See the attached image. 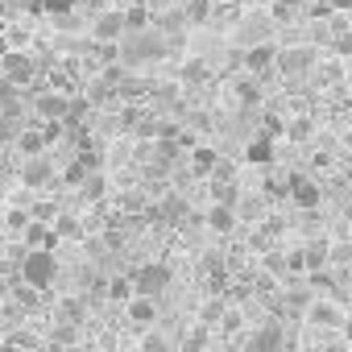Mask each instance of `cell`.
<instances>
[{
    "instance_id": "13",
    "label": "cell",
    "mask_w": 352,
    "mask_h": 352,
    "mask_svg": "<svg viewBox=\"0 0 352 352\" xmlns=\"http://www.w3.org/2000/svg\"><path fill=\"white\" fill-rule=\"evenodd\" d=\"M17 149H21L25 157L46 153V133H38V129H21V133H17Z\"/></svg>"
},
{
    "instance_id": "3",
    "label": "cell",
    "mask_w": 352,
    "mask_h": 352,
    "mask_svg": "<svg viewBox=\"0 0 352 352\" xmlns=\"http://www.w3.org/2000/svg\"><path fill=\"white\" fill-rule=\"evenodd\" d=\"M0 75H5V83H13V87H25L38 75V63L25 50H9V54H0Z\"/></svg>"
},
{
    "instance_id": "24",
    "label": "cell",
    "mask_w": 352,
    "mask_h": 352,
    "mask_svg": "<svg viewBox=\"0 0 352 352\" xmlns=\"http://www.w3.org/2000/svg\"><path fill=\"white\" fill-rule=\"evenodd\" d=\"M63 319H67V323H79V319H83V302H75V298L63 302Z\"/></svg>"
},
{
    "instance_id": "30",
    "label": "cell",
    "mask_w": 352,
    "mask_h": 352,
    "mask_svg": "<svg viewBox=\"0 0 352 352\" xmlns=\"http://www.w3.org/2000/svg\"><path fill=\"white\" fill-rule=\"evenodd\" d=\"M344 340H348V344H352V315H348V319H344Z\"/></svg>"
},
{
    "instance_id": "1",
    "label": "cell",
    "mask_w": 352,
    "mask_h": 352,
    "mask_svg": "<svg viewBox=\"0 0 352 352\" xmlns=\"http://www.w3.org/2000/svg\"><path fill=\"white\" fill-rule=\"evenodd\" d=\"M54 278H58L54 249H30V253L21 257V282H25V286L46 290V286H54Z\"/></svg>"
},
{
    "instance_id": "27",
    "label": "cell",
    "mask_w": 352,
    "mask_h": 352,
    "mask_svg": "<svg viewBox=\"0 0 352 352\" xmlns=\"http://www.w3.org/2000/svg\"><path fill=\"white\" fill-rule=\"evenodd\" d=\"M265 270L270 274H286V253H270L265 257Z\"/></svg>"
},
{
    "instance_id": "29",
    "label": "cell",
    "mask_w": 352,
    "mask_h": 352,
    "mask_svg": "<svg viewBox=\"0 0 352 352\" xmlns=\"http://www.w3.org/2000/svg\"><path fill=\"white\" fill-rule=\"evenodd\" d=\"M71 5H75V0H46V9H50V13H67Z\"/></svg>"
},
{
    "instance_id": "12",
    "label": "cell",
    "mask_w": 352,
    "mask_h": 352,
    "mask_svg": "<svg viewBox=\"0 0 352 352\" xmlns=\"http://www.w3.org/2000/svg\"><path fill=\"white\" fill-rule=\"evenodd\" d=\"M38 112L46 116V120H67V112H71V104L63 100V96H38Z\"/></svg>"
},
{
    "instance_id": "31",
    "label": "cell",
    "mask_w": 352,
    "mask_h": 352,
    "mask_svg": "<svg viewBox=\"0 0 352 352\" xmlns=\"http://www.w3.org/2000/svg\"><path fill=\"white\" fill-rule=\"evenodd\" d=\"M331 5H336V9H352V0H331Z\"/></svg>"
},
{
    "instance_id": "17",
    "label": "cell",
    "mask_w": 352,
    "mask_h": 352,
    "mask_svg": "<svg viewBox=\"0 0 352 352\" xmlns=\"http://www.w3.org/2000/svg\"><path fill=\"white\" fill-rule=\"evenodd\" d=\"M191 166H195V174H212V170H216V149L199 145V149L191 153Z\"/></svg>"
},
{
    "instance_id": "28",
    "label": "cell",
    "mask_w": 352,
    "mask_h": 352,
    "mask_svg": "<svg viewBox=\"0 0 352 352\" xmlns=\"http://www.w3.org/2000/svg\"><path fill=\"white\" fill-rule=\"evenodd\" d=\"M236 87H241V91H236V96H241V100H245V104H249V100H257V96H261V91H257V83H249V79H245V83H236Z\"/></svg>"
},
{
    "instance_id": "5",
    "label": "cell",
    "mask_w": 352,
    "mask_h": 352,
    "mask_svg": "<svg viewBox=\"0 0 352 352\" xmlns=\"http://www.w3.org/2000/svg\"><path fill=\"white\" fill-rule=\"evenodd\" d=\"M21 183H25V187H34V191L50 187V183H54V162H50L46 153L25 157V166H21Z\"/></svg>"
},
{
    "instance_id": "8",
    "label": "cell",
    "mask_w": 352,
    "mask_h": 352,
    "mask_svg": "<svg viewBox=\"0 0 352 352\" xmlns=\"http://www.w3.org/2000/svg\"><path fill=\"white\" fill-rule=\"evenodd\" d=\"M286 195H290L298 208H307V212H311V208H319V199H323V195H319V187L307 179V174H290V179H286Z\"/></svg>"
},
{
    "instance_id": "19",
    "label": "cell",
    "mask_w": 352,
    "mask_h": 352,
    "mask_svg": "<svg viewBox=\"0 0 352 352\" xmlns=\"http://www.w3.org/2000/svg\"><path fill=\"white\" fill-rule=\"evenodd\" d=\"M302 257H307V270L315 274V270L327 265V245H311V249H302Z\"/></svg>"
},
{
    "instance_id": "26",
    "label": "cell",
    "mask_w": 352,
    "mask_h": 352,
    "mask_svg": "<svg viewBox=\"0 0 352 352\" xmlns=\"http://www.w3.org/2000/svg\"><path fill=\"white\" fill-rule=\"evenodd\" d=\"M83 191H87L91 199H100V195H104V179H100V174H91V179H83Z\"/></svg>"
},
{
    "instance_id": "33",
    "label": "cell",
    "mask_w": 352,
    "mask_h": 352,
    "mask_svg": "<svg viewBox=\"0 0 352 352\" xmlns=\"http://www.w3.org/2000/svg\"><path fill=\"white\" fill-rule=\"evenodd\" d=\"M5 294H9V286H5V282H0V298H5Z\"/></svg>"
},
{
    "instance_id": "2",
    "label": "cell",
    "mask_w": 352,
    "mask_h": 352,
    "mask_svg": "<svg viewBox=\"0 0 352 352\" xmlns=\"http://www.w3.org/2000/svg\"><path fill=\"white\" fill-rule=\"evenodd\" d=\"M129 282H133V290H137L141 298H157V294L170 286V265H166V261H149V265H141Z\"/></svg>"
},
{
    "instance_id": "22",
    "label": "cell",
    "mask_w": 352,
    "mask_h": 352,
    "mask_svg": "<svg viewBox=\"0 0 352 352\" xmlns=\"http://www.w3.org/2000/svg\"><path fill=\"white\" fill-rule=\"evenodd\" d=\"M216 204L236 208V187H232V183H216Z\"/></svg>"
},
{
    "instance_id": "11",
    "label": "cell",
    "mask_w": 352,
    "mask_h": 352,
    "mask_svg": "<svg viewBox=\"0 0 352 352\" xmlns=\"http://www.w3.org/2000/svg\"><path fill=\"white\" fill-rule=\"evenodd\" d=\"M157 319V302L153 298H141V294H133L129 298V323H137V327H149Z\"/></svg>"
},
{
    "instance_id": "32",
    "label": "cell",
    "mask_w": 352,
    "mask_h": 352,
    "mask_svg": "<svg viewBox=\"0 0 352 352\" xmlns=\"http://www.w3.org/2000/svg\"><path fill=\"white\" fill-rule=\"evenodd\" d=\"M323 352H344V348H340V344H327V348H323Z\"/></svg>"
},
{
    "instance_id": "20",
    "label": "cell",
    "mask_w": 352,
    "mask_h": 352,
    "mask_svg": "<svg viewBox=\"0 0 352 352\" xmlns=\"http://www.w3.org/2000/svg\"><path fill=\"white\" fill-rule=\"evenodd\" d=\"M286 137H290V141H307V137H311V120H307V116L290 120V124H286Z\"/></svg>"
},
{
    "instance_id": "10",
    "label": "cell",
    "mask_w": 352,
    "mask_h": 352,
    "mask_svg": "<svg viewBox=\"0 0 352 352\" xmlns=\"http://www.w3.org/2000/svg\"><path fill=\"white\" fill-rule=\"evenodd\" d=\"M245 67H249L253 75H265V71H274V67H278V50H274L270 42H261V46H249V54H245Z\"/></svg>"
},
{
    "instance_id": "6",
    "label": "cell",
    "mask_w": 352,
    "mask_h": 352,
    "mask_svg": "<svg viewBox=\"0 0 352 352\" xmlns=\"http://www.w3.org/2000/svg\"><path fill=\"white\" fill-rule=\"evenodd\" d=\"M311 67H315V50H311V46L278 50V71H286V75H307Z\"/></svg>"
},
{
    "instance_id": "15",
    "label": "cell",
    "mask_w": 352,
    "mask_h": 352,
    "mask_svg": "<svg viewBox=\"0 0 352 352\" xmlns=\"http://www.w3.org/2000/svg\"><path fill=\"white\" fill-rule=\"evenodd\" d=\"M208 228H212V232H232V228H236V212L224 208V204H216V208L208 212Z\"/></svg>"
},
{
    "instance_id": "9",
    "label": "cell",
    "mask_w": 352,
    "mask_h": 352,
    "mask_svg": "<svg viewBox=\"0 0 352 352\" xmlns=\"http://www.w3.org/2000/svg\"><path fill=\"white\" fill-rule=\"evenodd\" d=\"M286 348V331L278 323H265L249 336V352H282Z\"/></svg>"
},
{
    "instance_id": "4",
    "label": "cell",
    "mask_w": 352,
    "mask_h": 352,
    "mask_svg": "<svg viewBox=\"0 0 352 352\" xmlns=\"http://www.w3.org/2000/svg\"><path fill=\"white\" fill-rule=\"evenodd\" d=\"M91 38H96L100 46H120V38H129V21H124V13H120V9L100 13L96 25H91Z\"/></svg>"
},
{
    "instance_id": "7",
    "label": "cell",
    "mask_w": 352,
    "mask_h": 352,
    "mask_svg": "<svg viewBox=\"0 0 352 352\" xmlns=\"http://www.w3.org/2000/svg\"><path fill=\"white\" fill-rule=\"evenodd\" d=\"M307 319H311L315 327L331 331V327H344V319H348V315H344V311H340V307H336L331 298H315V302L307 307Z\"/></svg>"
},
{
    "instance_id": "34",
    "label": "cell",
    "mask_w": 352,
    "mask_h": 352,
    "mask_svg": "<svg viewBox=\"0 0 352 352\" xmlns=\"http://www.w3.org/2000/svg\"><path fill=\"white\" fill-rule=\"evenodd\" d=\"M0 323H5V307H0Z\"/></svg>"
},
{
    "instance_id": "14",
    "label": "cell",
    "mask_w": 352,
    "mask_h": 352,
    "mask_svg": "<svg viewBox=\"0 0 352 352\" xmlns=\"http://www.w3.org/2000/svg\"><path fill=\"white\" fill-rule=\"evenodd\" d=\"M245 157L257 162V166H270V162H274V141H270V137H253V141L245 145Z\"/></svg>"
},
{
    "instance_id": "21",
    "label": "cell",
    "mask_w": 352,
    "mask_h": 352,
    "mask_svg": "<svg viewBox=\"0 0 352 352\" xmlns=\"http://www.w3.org/2000/svg\"><path fill=\"white\" fill-rule=\"evenodd\" d=\"M183 212H187V204H183V199H179V195H170V199H166V204H162V208H157V216H170V220H179V216H183Z\"/></svg>"
},
{
    "instance_id": "16",
    "label": "cell",
    "mask_w": 352,
    "mask_h": 352,
    "mask_svg": "<svg viewBox=\"0 0 352 352\" xmlns=\"http://www.w3.org/2000/svg\"><path fill=\"white\" fill-rule=\"evenodd\" d=\"M187 25H204L212 17V0H187V9H183Z\"/></svg>"
},
{
    "instance_id": "18",
    "label": "cell",
    "mask_w": 352,
    "mask_h": 352,
    "mask_svg": "<svg viewBox=\"0 0 352 352\" xmlns=\"http://www.w3.org/2000/svg\"><path fill=\"white\" fill-rule=\"evenodd\" d=\"M141 352H179L170 344V336H162V331H149L145 340H141Z\"/></svg>"
},
{
    "instance_id": "23",
    "label": "cell",
    "mask_w": 352,
    "mask_h": 352,
    "mask_svg": "<svg viewBox=\"0 0 352 352\" xmlns=\"http://www.w3.org/2000/svg\"><path fill=\"white\" fill-rule=\"evenodd\" d=\"M183 79L199 83V79H208V67H204V63H187V67H183Z\"/></svg>"
},
{
    "instance_id": "25",
    "label": "cell",
    "mask_w": 352,
    "mask_h": 352,
    "mask_svg": "<svg viewBox=\"0 0 352 352\" xmlns=\"http://www.w3.org/2000/svg\"><path fill=\"white\" fill-rule=\"evenodd\" d=\"M204 344H208V327H195V331L187 336V352H199Z\"/></svg>"
}]
</instances>
